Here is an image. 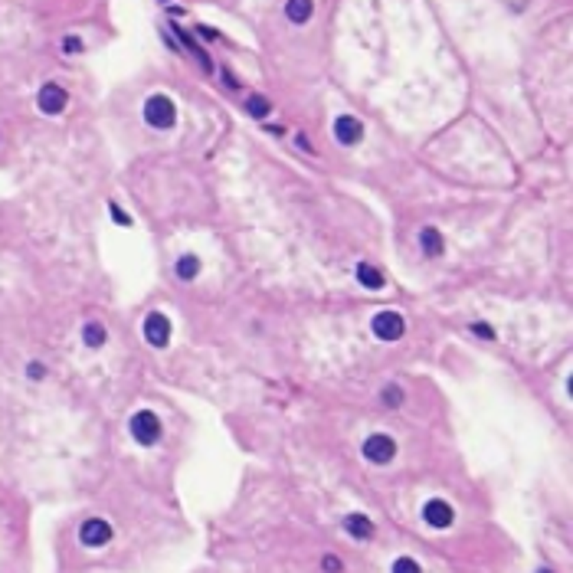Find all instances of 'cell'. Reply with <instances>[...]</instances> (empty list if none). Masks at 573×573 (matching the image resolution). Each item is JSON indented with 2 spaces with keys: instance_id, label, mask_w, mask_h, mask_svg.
<instances>
[{
  "instance_id": "cell-10",
  "label": "cell",
  "mask_w": 573,
  "mask_h": 573,
  "mask_svg": "<svg viewBox=\"0 0 573 573\" xmlns=\"http://www.w3.org/2000/svg\"><path fill=\"white\" fill-rule=\"evenodd\" d=\"M344 531L351 537H357V541H367V537H374V521L367 515H348L344 517Z\"/></svg>"
},
{
  "instance_id": "cell-8",
  "label": "cell",
  "mask_w": 573,
  "mask_h": 573,
  "mask_svg": "<svg viewBox=\"0 0 573 573\" xmlns=\"http://www.w3.org/2000/svg\"><path fill=\"white\" fill-rule=\"evenodd\" d=\"M423 517H426V524L429 528H449L452 524V508H449V501H442V498H432V501H426V508H423Z\"/></svg>"
},
{
  "instance_id": "cell-22",
  "label": "cell",
  "mask_w": 573,
  "mask_h": 573,
  "mask_svg": "<svg viewBox=\"0 0 573 573\" xmlns=\"http://www.w3.org/2000/svg\"><path fill=\"white\" fill-rule=\"evenodd\" d=\"M324 570H328V573H341L344 567H341L338 557H324Z\"/></svg>"
},
{
  "instance_id": "cell-20",
  "label": "cell",
  "mask_w": 573,
  "mask_h": 573,
  "mask_svg": "<svg viewBox=\"0 0 573 573\" xmlns=\"http://www.w3.org/2000/svg\"><path fill=\"white\" fill-rule=\"evenodd\" d=\"M108 210H112V220H115V223H121V226H128V223H132V217H128V213H125L118 204H112Z\"/></svg>"
},
{
  "instance_id": "cell-6",
  "label": "cell",
  "mask_w": 573,
  "mask_h": 573,
  "mask_svg": "<svg viewBox=\"0 0 573 573\" xmlns=\"http://www.w3.org/2000/svg\"><path fill=\"white\" fill-rule=\"evenodd\" d=\"M79 541L86 547H102L112 541V524L108 521H102V517H92V521H86L82 528H79Z\"/></svg>"
},
{
  "instance_id": "cell-23",
  "label": "cell",
  "mask_w": 573,
  "mask_h": 573,
  "mask_svg": "<svg viewBox=\"0 0 573 573\" xmlns=\"http://www.w3.org/2000/svg\"><path fill=\"white\" fill-rule=\"evenodd\" d=\"M43 374H46V370H43V364H29V377H36V380H40Z\"/></svg>"
},
{
  "instance_id": "cell-16",
  "label": "cell",
  "mask_w": 573,
  "mask_h": 573,
  "mask_svg": "<svg viewBox=\"0 0 573 573\" xmlns=\"http://www.w3.org/2000/svg\"><path fill=\"white\" fill-rule=\"evenodd\" d=\"M269 108H272V105H269V99H263V95H252L249 102H246V112H249L252 118H265Z\"/></svg>"
},
{
  "instance_id": "cell-11",
  "label": "cell",
  "mask_w": 573,
  "mask_h": 573,
  "mask_svg": "<svg viewBox=\"0 0 573 573\" xmlns=\"http://www.w3.org/2000/svg\"><path fill=\"white\" fill-rule=\"evenodd\" d=\"M357 282H361L364 289H370V292H377V289H383V272L374 269L370 263H361L357 265Z\"/></svg>"
},
{
  "instance_id": "cell-13",
  "label": "cell",
  "mask_w": 573,
  "mask_h": 573,
  "mask_svg": "<svg viewBox=\"0 0 573 573\" xmlns=\"http://www.w3.org/2000/svg\"><path fill=\"white\" fill-rule=\"evenodd\" d=\"M419 246H423V252L432 256V259L442 256V233H439V230H432V226H426V230L419 233Z\"/></svg>"
},
{
  "instance_id": "cell-7",
  "label": "cell",
  "mask_w": 573,
  "mask_h": 573,
  "mask_svg": "<svg viewBox=\"0 0 573 573\" xmlns=\"http://www.w3.org/2000/svg\"><path fill=\"white\" fill-rule=\"evenodd\" d=\"M40 108H43L46 115H59L62 108H66V102H69V95H66V88H59L56 82H49V86L40 88Z\"/></svg>"
},
{
  "instance_id": "cell-21",
  "label": "cell",
  "mask_w": 573,
  "mask_h": 573,
  "mask_svg": "<svg viewBox=\"0 0 573 573\" xmlns=\"http://www.w3.org/2000/svg\"><path fill=\"white\" fill-rule=\"evenodd\" d=\"M472 331H475V334H478V338H495V331H491V328H488V324H472Z\"/></svg>"
},
{
  "instance_id": "cell-14",
  "label": "cell",
  "mask_w": 573,
  "mask_h": 573,
  "mask_svg": "<svg viewBox=\"0 0 573 573\" xmlns=\"http://www.w3.org/2000/svg\"><path fill=\"white\" fill-rule=\"evenodd\" d=\"M82 341H86L88 348H102L105 341H108V334H105V328H102V324L88 321L86 328H82Z\"/></svg>"
},
{
  "instance_id": "cell-18",
  "label": "cell",
  "mask_w": 573,
  "mask_h": 573,
  "mask_svg": "<svg viewBox=\"0 0 573 573\" xmlns=\"http://www.w3.org/2000/svg\"><path fill=\"white\" fill-rule=\"evenodd\" d=\"M383 403H387V406H400V403H403V390H400V387H387V390H383Z\"/></svg>"
},
{
  "instance_id": "cell-3",
  "label": "cell",
  "mask_w": 573,
  "mask_h": 573,
  "mask_svg": "<svg viewBox=\"0 0 573 573\" xmlns=\"http://www.w3.org/2000/svg\"><path fill=\"white\" fill-rule=\"evenodd\" d=\"M364 456H367L374 465H387L390 459L397 456V442L390 439V436H383V432H377V436H370V439L364 442Z\"/></svg>"
},
{
  "instance_id": "cell-12",
  "label": "cell",
  "mask_w": 573,
  "mask_h": 573,
  "mask_svg": "<svg viewBox=\"0 0 573 573\" xmlns=\"http://www.w3.org/2000/svg\"><path fill=\"white\" fill-rule=\"evenodd\" d=\"M311 10H315L311 0H289V3H285V16H289L292 23H308Z\"/></svg>"
},
{
  "instance_id": "cell-24",
  "label": "cell",
  "mask_w": 573,
  "mask_h": 573,
  "mask_svg": "<svg viewBox=\"0 0 573 573\" xmlns=\"http://www.w3.org/2000/svg\"><path fill=\"white\" fill-rule=\"evenodd\" d=\"M541 573H547V570H541Z\"/></svg>"
},
{
  "instance_id": "cell-19",
  "label": "cell",
  "mask_w": 573,
  "mask_h": 573,
  "mask_svg": "<svg viewBox=\"0 0 573 573\" xmlns=\"http://www.w3.org/2000/svg\"><path fill=\"white\" fill-rule=\"evenodd\" d=\"M62 49H66L69 56H75V53H82V40H79V36H66V40H62Z\"/></svg>"
},
{
  "instance_id": "cell-15",
  "label": "cell",
  "mask_w": 573,
  "mask_h": 573,
  "mask_svg": "<svg viewBox=\"0 0 573 573\" xmlns=\"http://www.w3.org/2000/svg\"><path fill=\"white\" fill-rule=\"evenodd\" d=\"M197 272H200V259L197 256H180L177 259V276L180 279H197Z\"/></svg>"
},
{
  "instance_id": "cell-2",
  "label": "cell",
  "mask_w": 573,
  "mask_h": 573,
  "mask_svg": "<svg viewBox=\"0 0 573 573\" xmlns=\"http://www.w3.org/2000/svg\"><path fill=\"white\" fill-rule=\"evenodd\" d=\"M132 436L138 446H154L161 439V419L151 410H141L132 416Z\"/></svg>"
},
{
  "instance_id": "cell-5",
  "label": "cell",
  "mask_w": 573,
  "mask_h": 573,
  "mask_svg": "<svg viewBox=\"0 0 573 573\" xmlns=\"http://www.w3.org/2000/svg\"><path fill=\"white\" fill-rule=\"evenodd\" d=\"M145 341L147 344H154V348H164L167 341H171V321H167V315L161 311H151L145 318Z\"/></svg>"
},
{
  "instance_id": "cell-4",
  "label": "cell",
  "mask_w": 573,
  "mask_h": 573,
  "mask_svg": "<svg viewBox=\"0 0 573 573\" xmlns=\"http://www.w3.org/2000/svg\"><path fill=\"white\" fill-rule=\"evenodd\" d=\"M374 334L380 341H397L400 334H403V315H397V311H380V315H374Z\"/></svg>"
},
{
  "instance_id": "cell-1",
  "label": "cell",
  "mask_w": 573,
  "mask_h": 573,
  "mask_svg": "<svg viewBox=\"0 0 573 573\" xmlns=\"http://www.w3.org/2000/svg\"><path fill=\"white\" fill-rule=\"evenodd\" d=\"M145 121L151 128H171L177 121V108L167 95H151L145 105Z\"/></svg>"
},
{
  "instance_id": "cell-9",
  "label": "cell",
  "mask_w": 573,
  "mask_h": 573,
  "mask_svg": "<svg viewBox=\"0 0 573 573\" xmlns=\"http://www.w3.org/2000/svg\"><path fill=\"white\" fill-rule=\"evenodd\" d=\"M334 138H338L341 145H357V141L364 138V125H361L357 118L344 115V118L334 121Z\"/></svg>"
},
{
  "instance_id": "cell-17",
  "label": "cell",
  "mask_w": 573,
  "mask_h": 573,
  "mask_svg": "<svg viewBox=\"0 0 573 573\" xmlns=\"http://www.w3.org/2000/svg\"><path fill=\"white\" fill-rule=\"evenodd\" d=\"M393 573H423V570H419V563L413 557H397L393 560Z\"/></svg>"
}]
</instances>
